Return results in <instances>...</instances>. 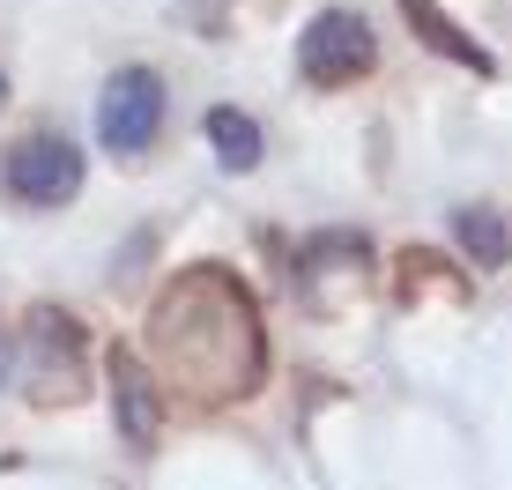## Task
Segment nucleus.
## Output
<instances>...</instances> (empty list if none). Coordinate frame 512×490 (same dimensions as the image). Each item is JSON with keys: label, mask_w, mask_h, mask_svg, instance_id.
<instances>
[{"label": "nucleus", "mask_w": 512, "mask_h": 490, "mask_svg": "<svg viewBox=\"0 0 512 490\" xmlns=\"http://www.w3.org/2000/svg\"><path fill=\"white\" fill-rule=\"evenodd\" d=\"M141 364H156V387L186 401H245L268 379V335H260L253 290L223 260L179 268L149 305Z\"/></svg>", "instance_id": "1"}, {"label": "nucleus", "mask_w": 512, "mask_h": 490, "mask_svg": "<svg viewBox=\"0 0 512 490\" xmlns=\"http://www.w3.org/2000/svg\"><path fill=\"white\" fill-rule=\"evenodd\" d=\"M23 394L38 409H75L90 394V342H82L75 312L38 305L23 320Z\"/></svg>", "instance_id": "2"}, {"label": "nucleus", "mask_w": 512, "mask_h": 490, "mask_svg": "<svg viewBox=\"0 0 512 490\" xmlns=\"http://www.w3.org/2000/svg\"><path fill=\"white\" fill-rule=\"evenodd\" d=\"M379 67V38L372 23H364L357 8H320L305 23V38H297V75L312 82V90H349V82H364Z\"/></svg>", "instance_id": "3"}, {"label": "nucleus", "mask_w": 512, "mask_h": 490, "mask_svg": "<svg viewBox=\"0 0 512 490\" xmlns=\"http://www.w3.org/2000/svg\"><path fill=\"white\" fill-rule=\"evenodd\" d=\"M0 186H8V201L23 208H67L82 194V149L67 142V134H23V142H8L0 156Z\"/></svg>", "instance_id": "4"}, {"label": "nucleus", "mask_w": 512, "mask_h": 490, "mask_svg": "<svg viewBox=\"0 0 512 490\" xmlns=\"http://www.w3.org/2000/svg\"><path fill=\"white\" fill-rule=\"evenodd\" d=\"M156 127H164V82L149 75V67H119L112 82H104L97 97V134L112 156H141L156 142Z\"/></svg>", "instance_id": "5"}, {"label": "nucleus", "mask_w": 512, "mask_h": 490, "mask_svg": "<svg viewBox=\"0 0 512 490\" xmlns=\"http://www.w3.org/2000/svg\"><path fill=\"white\" fill-rule=\"evenodd\" d=\"M112 409H119V439L134 453L164 439V394H156V372L141 364V349H112Z\"/></svg>", "instance_id": "6"}, {"label": "nucleus", "mask_w": 512, "mask_h": 490, "mask_svg": "<svg viewBox=\"0 0 512 490\" xmlns=\"http://www.w3.org/2000/svg\"><path fill=\"white\" fill-rule=\"evenodd\" d=\"M401 15H409V30L431 52H446V60H461V67H475V75H498V60H490L483 45L475 38H461V30L446 23V8H438V0H401Z\"/></svg>", "instance_id": "7"}, {"label": "nucleus", "mask_w": 512, "mask_h": 490, "mask_svg": "<svg viewBox=\"0 0 512 490\" xmlns=\"http://www.w3.org/2000/svg\"><path fill=\"white\" fill-rule=\"evenodd\" d=\"M453 238H461L468 260H483V268H505V260H512V223L490 201H468L461 216H453Z\"/></svg>", "instance_id": "8"}, {"label": "nucleus", "mask_w": 512, "mask_h": 490, "mask_svg": "<svg viewBox=\"0 0 512 490\" xmlns=\"http://www.w3.org/2000/svg\"><path fill=\"white\" fill-rule=\"evenodd\" d=\"M208 142H216V164L223 171H253L260 164V119L216 104V112H208Z\"/></svg>", "instance_id": "9"}, {"label": "nucleus", "mask_w": 512, "mask_h": 490, "mask_svg": "<svg viewBox=\"0 0 512 490\" xmlns=\"http://www.w3.org/2000/svg\"><path fill=\"white\" fill-rule=\"evenodd\" d=\"M0 372H8V342H0Z\"/></svg>", "instance_id": "10"}, {"label": "nucleus", "mask_w": 512, "mask_h": 490, "mask_svg": "<svg viewBox=\"0 0 512 490\" xmlns=\"http://www.w3.org/2000/svg\"><path fill=\"white\" fill-rule=\"evenodd\" d=\"M0 104H8V82H0Z\"/></svg>", "instance_id": "11"}]
</instances>
